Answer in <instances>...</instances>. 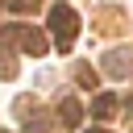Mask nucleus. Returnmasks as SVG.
I'll use <instances>...</instances> for the list:
<instances>
[{"mask_svg":"<svg viewBox=\"0 0 133 133\" xmlns=\"http://www.w3.org/2000/svg\"><path fill=\"white\" fill-rule=\"evenodd\" d=\"M4 42H17V46H21L25 54H33V58L46 54V37H42L37 29H25V25H8V29H4Z\"/></svg>","mask_w":133,"mask_h":133,"instance_id":"2","label":"nucleus"},{"mask_svg":"<svg viewBox=\"0 0 133 133\" xmlns=\"http://www.w3.org/2000/svg\"><path fill=\"white\" fill-rule=\"evenodd\" d=\"M12 71H17V66H12V62H8L4 54H0V79H12Z\"/></svg>","mask_w":133,"mask_h":133,"instance_id":"6","label":"nucleus"},{"mask_svg":"<svg viewBox=\"0 0 133 133\" xmlns=\"http://www.w3.org/2000/svg\"><path fill=\"white\" fill-rule=\"evenodd\" d=\"M112 112H116V96H108V91H104V96H96V100H91V116H96V121H108Z\"/></svg>","mask_w":133,"mask_h":133,"instance_id":"4","label":"nucleus"},{"mask_svg":"<svg viewBox=\"0 0 133 133\" xmlns=\"http://www.w3.org/2000/svg\"><path fill=\"white\" fill-rule=\"evenodd\" d=\"M96 133H100V129H96Z\"/></svg>","mask_w":133,"mask_h":133,"instance_id":"7","label":"nucleus"},{"mask_svg":"<svg viewBox=\"0 0 133 133\" xmlns=\"http://www.w3.org/2000/svg\"><path fill=\"white\" fill-rule=\"evenodd\" d=\"M50 33H54V46L66 54L75 46V37H79V12L66 8V4H54L50 8Z\"/></svg>","mask_w":133,"mask_h":133,"instance_id":"1","label":"nucleus"},{"mask_svg":"<svg viewBox=\"0 0 133 133\" xmlns=\"http://www.w3.org/2000/svg\"><path fill=\"white\" fill-rule=\"evenodd\" d=\"M79 116H83V112H79V104H75V100H62V104H58V121H62L66 129H75V125H79Z\"/></svg>","mask_w":133,"mask_h":133,"instance_id":"5","label":"nucleus"},{"mask_svg":"<svg viewBox=\"0 0 133 133\" xmlns=\"http://www.w3.org/2000/svg\"><path fill=\"white\" fill-rule=\"evenodd\" d=\"M129 62H133V50H112V54L104 58V66H108L112 75H125V71H129Z\"/></svg>","mask_w":133,"mask_h":133,"instance_id":"3","label":"nucleus"}]
</instances>
